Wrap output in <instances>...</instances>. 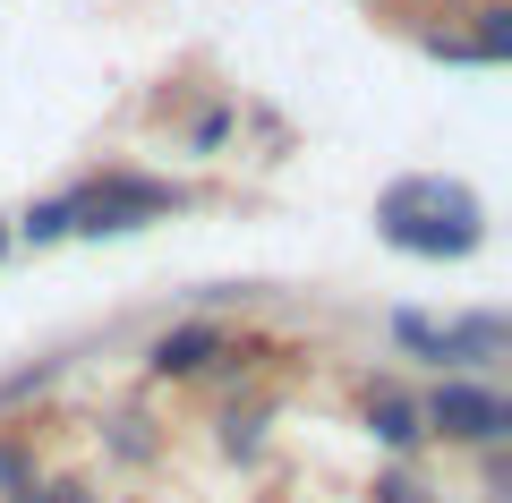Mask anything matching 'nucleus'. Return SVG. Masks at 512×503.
Here are the masks:
<instances>
[{"label": "nucleus", "instance_id": "1", "mask_svg": "<svg viewBox=\"0 0 512 503\" xmlns=\"http://www.w3.org/2000/svg\"><path fill=\"white\" fill-rule=\"evenodd\" d=\"M376 222H384V239L410 248V256H470L478 248V197H470V188H444V180L384 188Z\"/></svg>", "mask_w": 512, "mask_h": 503}, {"label": "nucleus", "instance_id": "2", "mask_svg": "<svg viewBox=\"0 0 512 503\" xmlns=\"http://www.w3.org/2000/svg\"><path fill=\"white\" fill-rule=\"evenodd\" d=\"M393 333H402L410 350H436V359H470V367H487L495 350H504V324L495 316H470V324H427V316H393Z\"/></svg>", "mask_w": 512, "mask_h": 503}, {"label": "nucleus", "instance_id": "3", "mask_svg": "<svg viewBox=\"0 0 512 503\" xmlns=\"http://www.w3.org/2000/svg\"><path fill=\"white\" fill-rule=\"evenodd\" d=\"M163 205H180L163 180H103L94 197H77V214H86V231H128L137 214H163Z\"/></svg>", "mask_w": 512, "mask_h": 503}, {"label": "nucleus", "instance_id": "4", "mask_svg": "<svg viewBox=\"0 0 512 503\" xmlns=\"http://www.w3.org/2000/svg\"><path fill=\"white\" fill-rule=\"evenodd\" d=\"M427 418H436L444 435H470V444H495V435L512 427V410L495 393H470V384H444L436 401H427Z\"/></svg>", "mask_w": 512, "mask_h": 503}, {"label": "nucleus", "instance_id": "5", "mask_svg": "<svg viewBox=\"0 0 512 503\" xmlns=\"http://www.w3.org/2000/svg\"><path fill=\"white\" fill-rule=\"evenodd\" d=\"M222 359V324H180V333H163L154 342V367L163 376H197V367Z\"/></svg>", "mask_w": 512, "mask_h": 503}, {"label": "nucleus", "instance_id": "6", "mask_svg": "<svg viewBox=\"0 0 512 503\" xmlns=\"http://www.w3.org/2000/svg\"><path fill=\"white\" fill-rule=\"evenodd\" d=\"M367 427H376L393 452H410V444H419V410H410V401H376V410H367Z\"/></svg>", "mask_w": 512, "mask_h": 503}, {"label": "nucleus", "instance_id": "7", "mask_svg": "<svg viewBox=\"0 0 512 503\" xmlns=\"http://www.w3.org/2000/svg\"><path fill=\"white\" fill-rule=\"evenodd\" d=\"M77 222V197H60V205H35V214H26V239H60Z\"/></svg>", "mask_w": 512, "mask_h": 503}, {"label": "nucleus", "instance_id": "8", "mask_svg": "<svg viewBox=\"0 0 512 503\" xmlns=\"http://www.w3.org/2000/svg\"><path fill=\"white\" fill-rule=\"evenodd\" d=\"M376 503H419V486H410V478H384V486H376Z\"/></svg>", "mask_w": 512, "mask_h": 503}, {"label": "nucleus", "instance_id": "9", "mask_svg": "<svg viewBox=\"0 0 512 503\" xmlns=\"http://www.w3.org/2000/svg\"><path fill=\"white\" fill-rule=\"evenodd\" d=\"M18 503H86V495H77V486H43V495H35V486H26Z\"/></svg>", "mask_w": 512, "mask_h": 503}]
</instances>
